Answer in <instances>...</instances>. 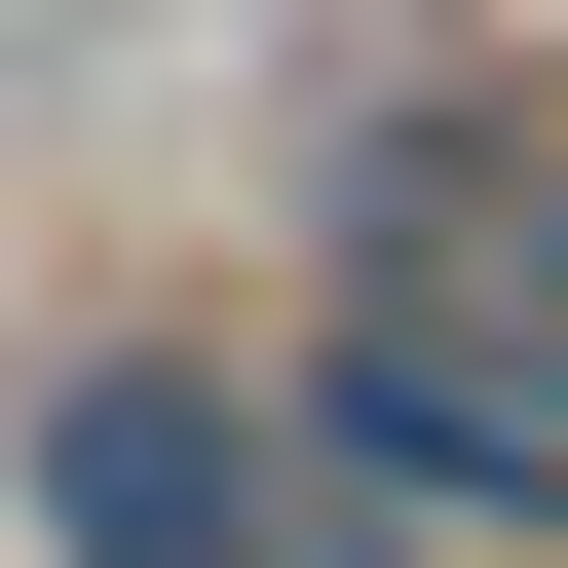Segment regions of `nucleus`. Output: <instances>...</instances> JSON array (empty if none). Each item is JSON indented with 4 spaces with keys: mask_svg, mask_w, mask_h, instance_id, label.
Listing matches in <instances>:
<instances>
[{
    "mask_svg": "<svg viewBox=\"0 0 568 568\" xmlns=\"http://www.w3.org/2000/svg\"><path fill=\"white\" fill-rule=\"evenodd\" d=\"M265 455H304L342 530H493V568H568V417H530L455 304H342L304 379H265Z\"/></svg>",
    "mask_w": 568,
    "mask_h": 568,
    "instance_id": "nucleus-1",
    "label": "nucleus"
},
{
    "mask_svg": "<svg viewBox=\"0 0 568 568\" xmlns=\"http://www.w3.org/2000/svg\"><path fill=\"white\" fill-rule=\"evenodd\" d=\"M0 493H39V568H265V379L227 342H39Z\"/></svg>",
    "mask_w": 568,
    "mask_h": 568,
    "instance_id": "nucleus-2",
    "label": "nucleus"
}]
</instances>
